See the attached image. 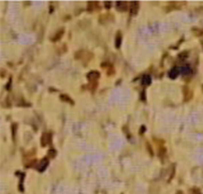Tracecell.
Returning a JSON list of instances; mask_svg holds the SVG:
<instances>
[{
    "instance_id": "6da1fadb",
    "label": "cell",
    "mask_w": 203,
    "mask_h": 194,
    "mask_svg": "<svg viewBox=\"0 0 203 194\" xmlns=\"http://www.w3.org/2000/svg\"><path fill=\"white\" fill-rule=\"evenodd\" d=\"M91 58H93V54L90 53V52H88V50H83V49H81V50L75 53V59L81 60V61H83L84 63L89 62Z\"/></svg>"
},
{
    "instance_id": "7a4b0ae2",
    "label": "cell",
    "mask_w": 203,
    "mask_h": 194,
    "mask_svg": "<svg viewBox=\"0 0 203 194\" xmlns=\"http://www.w3.org/2000/svg\"><path fill=\"white\" fill-rule=\"evenodd\" d=\"M139 8H140V3L138 1H131L129 2V12L132 14V15H136L139 11Z\"/></svg>"
},
{
    "instance_id": "3957f363",
    "label": "cell",
    "mask_w": 203,
    "mask_h": 194,
    "mask_svg": "<svg viewBox=\"0 0 203 194\" xmlns=\"http://www.w3.org/2000/svg\"><path fill=\"white\" fill-rule=\"evenodd\" d=\"M51 140H52V134L49 132H45L42 137H41V146H47L51 143Z\"/></svg>"
},
{
    "instance_id": "277c9868",
    "label": "cell",
    "mask_w": 203,
    "mask_h": 194,
    "mask_svg": "<svg viewBox=\"0 0 203 194\" xmlns=\"http://www.w3.org/2000/svg\"><path fill=\"white\" fill-rule=\"evenodd\" d=\"M116 9L118 10L119 12H124L129 9V2L127 1H117L116 2Z\"/></svg>"
},
{
    "instance_id": "5b68a950",
    "label": "cell",
    "mask_w": 203,
    "mask_h": 194,
    "mask_svg": "<svg viewBox=\"0 0 203 194\" xmlns=\"http://www.w3.org/2000/svg\"><path fill=\"white\" fill-rule=\"evenodd\" d=\"M86 77H87V80H88L89 82H96V80H99L100 73H99L98 71H90Z\"/></svg>"
},
{
    "instance_id": "8992f818",
    "label": "cell",
    "mask_w": 203,
    "mask_h": 194,
    "mask_svg": "<svg viewBox=\"0 0 203 194\" xmlns=\"http://www.w3.org/2000/svg\"><path fill=\"white\" fill-rule=\"evenodd\" d=\"M181 73V69H178L177 66H174L173 69H171V71L169 72V77L172 78V80H175L177 76L180 75Z\"/></svg>"
},
{
    "instance_id": "52a82bcc",
    "label": "cell",
    "mask_w": 203,
    "mask_h": 194,
    "mask_svg": "<svg viewBox=\"0 0 203 194\" xmlns=\"http://www.w3.org/2000/svg\"><path fill=\"white\" fill-rule=\"evenodd\" d=\"M47 165H49V159H47V158H45V159H43L41 162H40L39 166H38L37 168H38V171H39V172H43L45 168H46Z\"/></svg>"
},
{
    "instance_id": "ba28073f",
    "label": "cell",
    "mask_w": 203,
    "mask_h": 194,
    "mask_svg": "<svg viewBox=\"0 0 203 194\" xmlns=\"http://www.w3.org/2000/svg\"><path fill=\"white\" fill-rule=\"evenodd\" d=\"M96 9H98V2H95V1H89V2H87V11L93 12Z\"/></svg>"
},
{
    "instance_id": "9c48e42d",
    "label": "cell",
    "mask_w": 203,
    "mask_h": 194,
    "mask_svg": "<svg viewBox=\"0 0 203 194\" xmlns=\"http://www.w3.org/2000/svg\"><path fill=\"white\" fill-rule=\"evenodd\" d=\"M183 92H184L185 101H188V100H190V99H191V97H192V93H191V91H190V90L187 88V87H184V88H183Z\"/></svg>"
},
{
    "instance_id": "30bf717a",
    "label": "cell",
    "mask_w": 203,
    "mask_h": 194,
    "mask_svg": "<svg viewBox=\"0 0 203 194\" xmlns=\"http://www.w3.org/2000/svg\"><path fill=\"white\" fill-rule=\"evenodd\" d=\"M120 44H122V32H117L116 35V40H115V46L116 48H119L120 47Z\"/></svg>"
},
{
    "instance_id": "8fae6325",
    "label": "cell",
    "mask_w": 203,
    "mask_h": 194,
    "mask_svg": "<svg viewBox=\"0 0 203 194\" xmlns=\"http://www.w3.org/2000/svg\"><path fill=\"white\" fill-rule=\"evenodd\" d=\"M181 72L183 75H189L191 73V68L189 66H183L181 68Z\"/></svg>"
},
{
    "instance_id": "7c38bea8",
    "label": "cell",
    "mask_w": 203,
    "mask_h": 194,
    "mask_svg": "<svg viewBox=\"0 0 203 194\" xmlns=\"http://www.w3.org/2000/svg\"><path fill=\"white\" fill-rule=\"evenodd\" d=\"M63 32H65V29H63V28H61V29L58 31L57 33H56V35H55L53 37V38H52V41H54V42H55V41H58V40H59V39H60V38L62 37Z\"/></svg>"
},
{
    "instance_id": "4fadbf2b",
    "label": "cell",
    "mask_w": 203,
    "mask_h": 194,
    "mask_svg": "<svg viewBox=\"0 0 203 194\" xmlns=\"http://www.w3.org/2000/svg\"><path fill=\"white\" fill-rule=\"evenodd\" d=\"M142 84L144 86H147V85H150V75H144L143 78H142Z\"/></svg>"
},
{
    "instance_id": "5bb4252c",
    "label": "cell",
    "mask_w": 203,
    "mask_h": 194,
    "mask_svg": "<svg viewBox=\"0 0 203 194\" xmlns=\"http://www.w3.org/2000/svg\"><path fill=\"white\" fill-rule=\"evenodd\" d=\"M60 99H61V101L68 102V103H70V104H72V105L74 104V102L72 101V100H71V99L68 97V96H66V94H61V96H60Z\"/></svg>"
},
{
    "instance_id": "9a60e30c",
    "label": "cell",
    "mask_w": 203,
    "mask_h": 194,
    "mask_svg": "<svg viewBox=\"0 0 203 194\" xmlns=\"http://www.w3.org/2000/svg\"><path fill=\"white\" fill-rule=\"evenodd\" d=\"M146 147H147V149H148V151H150V154L153 157V155H154V152H153V149H152V147H150V145L148 144V143L146 144Z\"/></svg>"
},
{
    "instance_id": "2e32d148",
    "label": "cell",
    "mask_w": 203,
    "mask_h": 194,
    "mask_svg": "<svg viewBox=\"0 0 203 194\" xmlns=\"http://www.w3.org/2000/svg\"><path fill=\"white\" fill-rule=\"evenodd\" d=\"M49 155H53V158L54 157H55V155H56V151H55V150H49Z\"/></svg>"
},
{
    "instance_id": "e0dca14e",
    "label": "cell",
    "mask_w": 203,
    "mask_h": 194,
    "mask_svg": "<svg viewBox=\"0 0 203 194\" xmlns=\"http://www.w3.org/2000/svg\"><path fill=\"white\" fill-rule=\"evenodd\" d=\"M104 3H106V5H106V9H109V8H111V2H110V1H106V2H104Z\"/></svg>"
}]
</instances>
